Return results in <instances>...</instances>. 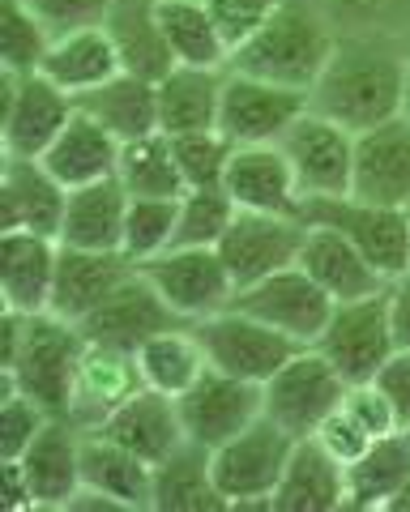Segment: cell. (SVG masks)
I'll return each mask as SVG.
<instances>
[{"label": "cell", "mask_w": 410, "mask_h": 512, "mask_svg": "<svg viewBox=\"0 0 410 512\" xmlns=\"http://www.w3.org/2000/svg\"><path fill=\"white\" fill-rule=\"evenodd\" d=\"M406 90H410L406 52H393V47L368 39H346L334 47L321 82L312 86L308 107L346 124L351 133H368V128L402 116Z\"/></svg>", "instance_id": "6da1fadb"}, {"label": "cell", "mask_w": 410, "mask_h": 512, "mask_svg": "<svg viewBox=\"0 0 410 512\" xmlns=\"http://www.w3.org/2000/svg\"><path fill=\"white\" fill-rule=\"evenodd\" d=\"M338 39L329 35V26L312 9L282 0V9L265 22L248 43H240L231 52L227 69L261 77V82L287 86L299 94H312V86L321 82L329 56H334Z\"/></svg>", "instance_id": "7a4b0ae2"}, {"label": "cell", "mask_w": 410, "mask_h": 512, "mask_svg": "<svg viewBox=\"0 0 410 512\" xmlns=\"http://www.w3.org/2000/svg\"><path fill=\"white\" fill-rule=\"evenodd\" d=\"M82 355H86L82 325H73V320L56 312H35L26 320L18 359L0 367V393L18 389L26 397H35L52 419H69Z\"/></svg>", "instance_id": "3957f363"}, {"label": "cell", "mask_w": 410, "mask_h": 512, "mask_svg": "<svg viewBox=\"0 0 410 512\" xmlns=\"http://www.w3.org/2000/svg\"><path fill=\"white\" fill-rule=\"evenodd\" d=\"M291 448L295 436L270 423L265 414L252 427H244L240 436L210 448L214 483L223 491L227 508H274V491L291 461Z\"/></svg>", "instance_id": "277c9868"}, {"label": "cell", "mask_w": 410, "mask_h": 512, "mask_svg": "<svg viewBox=\"0 0 410 512\" xmlns=\"http://www.w3.org/2000/svg\"><path fill=\"white\" fill-rule=\"evenodd\" d=\"M77 116V99L43 73L0 69V154L43 158Z\"/></svg>", "instance_id": "5b68a950"}, {"label": "cell", "mask_w": 410, "mask_h": 512, "mask_svg": "<svg viewBox=\"0 0 410 512\" xmlns=\"http://www.w3.org/2000/svg\"><path fill=\"white\" fill-rule=\"evenodd\" d=\"M342 397H346V380L317 346H304L291 363H282L261 384L265 419L278 423L282 431H291L295 440L317 436L321 423L342 406Z\"/></svg>", "instance_id": "8992f818"}, {"label": "cell", "mask_w": 410, "mask_h": 512, "mask_svg": "<svg viewBox=\"0 0 410 512\" xmlns=\"http://www.w3.org/2000/svg\"><path fill=\"white\" fill-rule=\"evenodd\" d=\"M299 218L308 227H334L368 256V265L385 282L410 269V214L393 205H372L359 197H304Z\"/></svg>", "instance_id": "52a82bcc"}, {"label": "cell", "mask_w": 410, "mask_h": 512, "mask_svg": "<svg viewBox=\"0 0 410 512\" xmlns=\"http://www.w3.org/2000/svg\"><path fill=\"white\" fill-rule=\"evenodd\" d=\"M317 350L338 367L346 384H364L381 372V363L398 350V333H393L389 295L376 291L364 299L334 303V316L321 329Z\"/></svg>", "instance_id": "ba28073f"}, {"label": "cell", "mask_w": 410, "mask_h": 512, "mask_svg": "<svg viewBox=\"0 0 410 512\" xmlns=\"http://www.w3.org/2000/svg\"><path fill=\"white\" fill-rule=\"evenodd\" d=\"M193 329L205 346V355H210V367H218V372H227V376L252 380V384H265L282 363H291L299 350H304L295 338L270 329L265 320L248 316L240 308H223V312L205 316Z\"/></svg>", "instance_id": "9c48e42d"}, {"label": "cell", "mask_w": 410, "mask_h": 512, "mask_svg": "<svg viewBox=\"0 0 410 512\" xmlns=\"http://www.w3.org/2000/svg\"><path fill=\"white\" fill-rule=\"evenodd\" d=\"M231 308L265 320L270 329L287 333L299 346H317L321 329L329 325V316H334V295H329L308 269L291 265V269H278V274L244 286V291H235Z\"/></svg>", "instance_id": "30bf717a"}, {"label": "cell", "mask_w": 410, "mask_h": 512, "mask_svg": "<svg viewBox=\"0 0 410 512\" xmlns=\"http://www.w3.org/2000/svg\"><path fill=\"white\" fill-rule=\"evenodd\" d=\"M137 269L154 282V291H159L188 325L231 308L235 291H240L218 248H167L163 256H154V261L137 265Z\"/></svg>", "instance_id": "8fae6325"}, {"label": "cell", "mask_w": 410, "mask_h": 512, "mask_svg": "<svg viewBox=\"0 0 410 512\" xmlns=\"http://www.w3.org/2000/svg\"><path fill=\"white\" fill-rule=\"evenodd\" d=\"M304 197H346L355 180V133L321 111H304L278 141Z\"/></svg>", "instance_id": "7c38bea8"}, {"label": "cell", "mask_w": 410, "mask_h": 512, "mask_svg": "<svg viewBox=\"0 0 410 512\" xmlns=\"http://www.w3.org/2000/svg\"><path fill=\"white\" fill-rule=\"evenodd\" d=\"M308 239V222L299 214H257V210H240L231 222V231L223 235V261L231 269L235 286H252L261 278L278 274V269L299 265Z\"/></svg>", "instance_id": "4fadbf2b"}, {"label": "cell", "mask_w": 410, "mask_h": 512, "mask_svg": "<svg viewBox=\"0 0 410 512\" xmlns=\"http://www.w3.org/2000/svg\"><path fill=\"white\" fill-rule=\"evenodd\" d=\"M304 111H308V94L227 69L218 128H223L235 146H270V141H282V133Z\"/></svg>", "instance_id": "5bb4252c"}, {"label": "cell", "mask_w": 410, "mask_h": 512, "mask_svg": "<svg viewBox=\"0 0 410 512\" xmlns=\"http://www.w3.org/2000/svg\"><path fill=\"white\" fill-rule=\"evenodd\" d=\"M180 402V419H184V436L201 444V448H218L231 436H240L244 427L261 419V384L227 376L210 367L193 389L176 397Z\"/></svg>", "instance_id": "9a60e30c"}, {"label": "cell", "mask_w": 410, "mask_h": 512, "mask_svg": "<svg viewBox=\"0 0 410 512\" xmlns=\"http://www.w3.org/2000/svg\"><path fill=\"white\" fill-rule=\"evenodd\" d=\"M176 325H188V320L176 316V308H171V303L154 291V282L137 269L129 282L116 286L112 299L99 303V308L82 320V333L94 346H116V350H133L137 355L141 342H150L154 333L176 329Z\"/></svg>", "instance_id": "2e32d148"}, {"label": "cell", "mask_w": 410, "mask_h": 512, "mask_svg": "<svg viewBox=\"0 0 410 512\" xmlns=\"http://www.w3.org/2000/svg\"><path fill=\"white\" fill-rule=\"evenodd\" d=\"M351 197L410 210V116L406 111L368 128V133H355Z\"/></svg>", "instance_id": "e0dca14e"}, {"label": "cell", "mask_w": 410, "mask_h": 512, "mask_svg": "<svg viewBox=\"0 0 410 512\" xmlns=\"http://www.w3.org/2000/svg\"><path fill=\"white\" fill-rule=\"evenodd\" d=\"M69 188L43 167V158L0 163V231H39L60 239Z\"/></svg>", "instance_id": "ac0fdd59"}, {"label": "cell", "mask_w": 410, "mask_h": 512, "mask_svg": "<svg viewBox=\"0 0 410 512\" xmlns=\"http://www.w3.org/2000/svg\"><path fill=\"white\" fill-rule=\"evenodd\" d=\"M223 188L231 192V201L240 210H257V214L304 210V188H299L291 158L278 141H270V146H235Z\"/></svg>", "instance_id": "d6986e66"}, {"label": "cell", "mask_w": 410, "mask_h": 512, "mask_svg": "<svg viewBox=\"0 0 410 512\" xmlns=\"http://www.w3.org/2000/svg\"><path fill=\"white\" fill-rule=\"evenodd\" d=\"M60 265V239L39 231H0V303L13 312H47Z\"/></svg>", "instance_id": "ffe728a7"}, {"label": "cell", "mask_w": 410, "mask_h": 512, "mask_svg": "<svg viewBox=\"0 0 410 512\" xmlns=\"http://www.w3.org/2000/svg\"><path fill=\"white\" fill-rule=\"evenodd\" d=\"M137 274V265L124 252H82V248H65L60 244V265H56V286H52V308L56 316L82 320L112 299L120 282H129Z\"/></svg>", "instance_id": "44dd1931"}, {"label": "cell", "mask_w": 410, "mask_h": 512, "mask_svg": "<svg viewBox=\"0 0 410 512\" xmlns=\"http://www.w3.org/2000/svg\"><path fill=\"white\" fill-rule=\"evenodd\" d=\"M94 431L112 436L116 444H124L141 461H150V466L167 461L188 440L184 436V419H180V402L176 397H167V393H159V389L133 393L129 402L116 406L103 419V427H94Z\"/></svg>", "instance_id": "7402d4cb"}, {"label": "cell", "mask_w": 410, "mask_h": 512, "mask_svg": "<svg viewBox=\"0 0 410 512\" xmlns=\"http://www.w3.org/2000/svg\"><path fill=\"white\" fill-rule=\"evenodd\" d=\"M146 389L141 380V367L133 350H116V346H94L86 342V355H82V372H77V393H73V410L69 419L94 431L103 427V419L112 414L116 406H124L133 393Z\"/></svg>", "instance_id": "603a6c76"}, {"label": "cell", "mask_w": 410, "mask_h": 512, "mask_svg": "<svg viewBox=\"0 0 410 512\" xmlns=\"http://www.w3.org/2000/svg\"><path fill=\"white\" fill-rule=\"evenodd\" d=\"M39 73L47 77V82H56L60 90H69L73 99H82V94L99 90L103 82L120 77L124 64H120L112 35H107V26L94 22V26H77V30L56 35L52 47H47L43 64H39Z\"/></svg>", "instance_id": "cb8c5ba5"}, {"label": "cell", "mask_w": 410, "mask_h": 512, "mask_svg": "<svg viewBox=\"0 0 410 512\" xmlns=\"http://www.w3.org/2000/svg\"><path fill=\"white\" fill-rule=\"evenodd\" d=\"M346 508V466L317 436L295 440L291 461L274 491V512H342Z\"/></svg>", "instance_id": "d4e9b609"}, {"label": "cell", "mask_w": 410, "mask_h": 512, "mask_svg": "<svg viewBox=\"0 0 410 512\" xmlns=\"http://www.w3.org/2000/svg\"><path fill=\"white\" fill-rule=\"evenodd\" d=\"M18 461L35 487L39 508L65 512L82 491V427L73 419H52Z\"/></svg>", "instance_id": "484cf974"}, {"label": "cell", "mask_w": 410, "mask_h": 512, "mask_svg": "<svg viewBox=\"0 0 410 512\" xmlns=\"http://www.w3.org/2000/svg\"><path fill=\"white\" fill-rule=\"evenodd\" d=\"M133 192L120 184V175L69 192L65 222H60V244L82 252H120L124 218H129Z\"/></svg>", "instance_id": "4316f807"}, {"label": "cell", "mask_w": 410, "mask_h": 512, "mask_svg": "<svg viewBox=\"0 0 410 512\" xmlns=\"http://www.w3.org/2000/svg\"><path fill=\"white\" fill-rule=\"evenodd\" d=\"M120 150H124V141L112 133V128H103L99 120L77 107V116L65 124V133H60L52 141V150L43 154V167L73 192V188L112 180L120 171Z\"/></svg>", "instance_id": "83f0119b"}, {"label": "cell", "mask_w": 410, "mask_h": 512, "mask_svg": "<svg viewBox=\"0 0 410 512\" xmlns=\"http://www.w3.org/2000/svg\"><path fill=\"white\" fill-rule=\"evenodd\" d=\"M82 487L116 500L124 512H150L154 466L103 431H82Z\"/></svg>", "instance_id": "f1b7e54d"}, {"label": "cell", "mask_w": 410, "mask_h": 512, "mask_svg": "<svg viewBox=\"0 0 410 512\" xmlns=\"http://www.w3.org/2000/svg\"><path fill=\"white\" fill-rule=\"evenodd\" d=\"M299 269H308V274L334 295V303L385 291V278L368 265V256L334 227H308L304 252H299Z\"/></svg>", "instance_id": "f546056e"}, {"label": "cell", "mask_w": 410, "mask_h": 512, "mask_svg": "<svg viewBox=\"0 0 410 512\" xmlns=\"http://www.w3.org/2000/svg\"><path fill=\"white\" fill-rule=\"evenodd\" d=\"M103 26L116 43L124 73L159 82V77L176 69V56H171L163 26H159V0H112Z\"/></svg>", "instance_id": "4dcf8cb0"}, {"label": "cell", "mask_w": 410, "mask_h": 512, "mask_svg": "<svg viewBox=\"0 0 410 512\" xmlns=\"http://www.w3.org/2000/svg\"><path fill=\"white\" fill-rule=\"evenodd\" d=\"M223 86H227V69H193V64H176L167 77H159V128L167 137L218 128Z\"/></svg>", "instance_id": "1f68e13d"}, {"label": "cell", "mask_w": 410, "mask_h": 512, "mask_svg": "<svg viewBox=\"0 0 410 512\" xmlns=\"http://www.w3.org/2000/svg\"><path fill=\"white\" fill-rule=\"evenodd\" d=\"M150 512H227L223 491L214 483L210 448L184 440L167 461L154 466Z\"/></svg>", "instance_id": "d6a6232c"}, {"label": "cell", "mask_w": 410, "mask_h": 512, "mask_svg": "<svg viewBox=\"0 0 410 512\" xmlns=\"http://www.w3.org/2000/svg\"><path fill=\"white\" fill-rule=\"evenodd\" d=\"M410 478V431H389L372 440L368 453L346 466V508L355 512H389L393 495Z\"/></svg>", "instance_id": "836d02e7"}, {"label": "cell", "mask_w": 410, "mask_h": 512, "mask_svg": "<svg viewBox=\"0 0 410 512\" xmlns=\"http://www.w3.org/2000/svg\"><path fill=\"white\" fill-rule=\"evenodd\" d=\"M77 107L94 116L103 128H112L120 141H137L159 133V82L137 73H120L99 90H90L77 99Z\"/></svg>", "instance_id": "e575fe53"}, {"label": "cell", "mask_w": 410, "mask_h": 512, "mask_svg": "<svg viewBox=\"0 0 410 512\" xmlns=\"http://www.w3.org/2000/svg\"><path fill=\"white\" fill-rule=\"evenodd\" d=\"M137 367H141L146 389L180 397L210 372V355H205L193 325H176V329H163V333H154L150 342L137 346Z\"/></svg>", "instance_id": "d590c367"}, {"label": "cell", "mask_w": 410, "mask_h": 512, "mask_svg": "<svg viewBox=\"0 0 410 512\" xmlns=\"http://www.w3.org/2000/svg\"><path fill=\"white\" fill-rule=\"evenodd\" d=\"M159 26L176 64H193V69H227L231 64V47L205 0H159Z\"/></svg>", "instance_id": "8d00e7d4"}, {"label": "cell", "mask_w": 410, "mask_h": 512, "mask_svg": "<svg viewBox=\"0 0 410 512\" xmlns=\"http://www.w3.org/2000/svg\"><path fill=\"white\" fill-rule=\"evenodd\" d=\"M120 184L133 192V197H184V171L176 158V141H171L163 128L150 137L124 141L120 150Z\"/></svg>", "instance_id": "74e56055"}, {"label": "cell", "mask_w": 410, "mask_h": 512, "mask_svg": "<svg viewBox=\"0 0 410 512\" xmlns=\"http://www.w3.org/2000/svg\"><path fill=\"white\" fill-rule=\"evenodd\" d=\"M176 222H180V197H133L129 218H124L120 252L133 265L154 261L167 248H176Z\"/></svg>", "instance_id": "f35d334b"}, {"label": "cell", "mask_w": 410, "mask_h": 512, "mask_svg": "<svg viewBox=\"0 0 410 512\" xmlns=\"http://www.w3.org/2000/svg\"><path fill=\"white\" fill-rule=\"evenodd\" d=\"M240 205L231 201L223 184L188 188L180 197V222H176V248H218L231 231Z\"/></svg>", "instance_id": "ab89813d"}, {"label": "cell", "mask_w": 410, "mask_h": 512, "mask_svg": "<svg viewBox=\"0 0 410 512\" xmlns=\"http://www.w3.org/2000/svg\"><path fill=\"white\" fill-rule=\"evenodd\" d=\"M52 30L26 0H5L0 5V69L39 73V64L52 47Z\"/></svg>", "instance_id": "60d3db41"}, {"label": "cell", "mask_w": 410, "mask_h": 512, "mask_svg": "<svg viewBox=\"0 0 410 512\" xmlns=\"http://www.w3.org/2000/svg\"><path fill=\"white\" fill-rule=\"evenodd\" d=\"M171 141H176V158H180V171H184V184L188 188L223 184V175L231 167V154H235V141L223 133V128L180 133V137H171Z\"/></svg>", "instance_id": "b9f144b4"}, {"label": "cell", "mask_w": 410, "mask_h": 512, "mask_svg": "<svg viewBox=\"0 0 410 512\" xmlns=\"http://www.w3.org/2000/svg\"><path fill=\"white\" fill-rule=\"evenodd\" d=\"M52 423L35 397H26L18 389H5L0 393V461H18L30 444L39 440V431Z\"/></svg>", "instance_id": "7bdbcfd3"}, {"label": "cell", "mask_w": 410, "mask_h": 512, "mask_svg": "<svg viewBox=\"0 0 410 512\" xmlns=\"http://www.w3.org/2000/svg\"><path fill=\"white\" fill-rule=\"evenodd\" d=\"M205 5H210L218 30H223V39H227V47L235 52V47L248 43L265 22L274 18V13L282 9V0H205Z\"/></svg>", "instance_id": "ee69618b"}, {"label": "cell", "mask_w": 410, "mask_h": 512, "mask_svg": "<svg viewBox=\"0 0 410 512\" xmlns=\"http://www.w3.org/2000/svg\"><path fill=\"white\" fill-rule=\"evenodd\" d=\"M342 410L351 414V419H355L359 427H364L372 440L389 436V431H402V427H398V414H393V406L385 402V393L376 389L372 380H364V384H346Z\"/></svg>", "instance_id": "f6af8a7d"}, {"label": "cell", "mask_w": 410, "mask_h": 512, "mask_svg": "<svg viewBox=\"0 0 410 512\" xmlns=\"http://www.w3.org/2000/svg\"><path fill=\"white\" fill-rule=\"evenodd\" d=\"M26 5L47 22L52 35H65V30L103 22L107 9H112V0H26Z\"/></svg>", "instance_id": "bcb514c9"}, {"label": "cell", "mask_w": 410, "mask_h": 512, "mask_svg": "<svg viewBox=\"0 0 410 512\" xmlns=\"http://www.w3.org/2000/svg\"><path fill=\"white\" fill-rule=\"evenodd\" d=\"M317 440H321V444L329 448V453H334V457L342 461V466H351V461H359V457L368 453V444H372V436H368V431L359 427V423H355V419H351V414H346L342 406H338V410H334V414H329V419L321 423Z\"/></svg>", "instance_id": "7dc6e473"}, {"label": "cell", "mask_w": 410, "mask_h": 512, "mask_svg": "<svg viewBox=\"0 0 410 512\" xmlns=\"http://www.w3.org/2000/svg\"><path fill=\"white\" fill-rule=\"evenodd\" d=\"M372 384L385 393V402L393 406V414H398V427L410 431V350L398 346L393 355L381 363V372L372 376Z\"/></svg>", "instance_id": "c3c4849f"}, {"label": "cell", "mask_w": 410, "mask_h": 512, "mask_svg": "<svg viewBox=\"0 0 410 512\" xmlns=\"http://www.w3.org/2000/svg\"><path fill=\"white\" fill-rule=\"evenodd\" d=\"M0 487H5V508L9 512H35L39 508L35 487H30L22 461H0Z\"/></svg>", "instance_id": "681fc988"}, {"label": "cell", "mask_w": 410, "mask_h": 512, "mask_svg": "<svg viewBox=\"0 0 410 512\" xmlns=\"http://www.w3.org/2000/svg\"><path fill=\"white\" fill-rule=\"evenodd\" d=\"M389 295V316H393V333H398V346L410 350V269H402L398 278L385 282Z\"/></svg>", "instance_id": "f907efd6"}, {"label": "cell", "mask_w": 410, "mask_h": 512, "mask_svg": "<svg viewBox=\"0 0 410 512\" xmlns=\"http://www.w3.org/2000/svg\"><path fill=\"white\" fill-rule=\"evenodd\" d=\"M389 512H410V478H406V487L393 495V504H389Z\"/></svg>", "instance_id": "816d5d0a"}, {"label": "cell", "mask_w": 410, "mask_h": 512, "mask_svg": "<svg viewBox=\"0 0 410 512\" xmlns=\"http://www.w3.org/2000/svg\"><path fill=\"white\" fill-rule=\"evenodd\" d=\"M406 116H410V90H406Z\"/></svg>", "instance_id": "f5cc1de1"}, {"label": "cell", "mask_w": 410, "mask_h": 512, "mask_svg": "<svg viewBox=\"0 0 410 512\" xmlns=\"http://www.w3.org/2000/svg\"><path fill=\"white\" fill-rule=\"evenodd\" d=\"M406 60H410V43H406Z\"/></svg>", "instance_id": "db71d44e"}, {"label": "cell", "mask_w": 410, "mask_h": 512, "mask_svg": "<svg viewBox=\"0 0 410 512\" xmlns=\"http://www.w3.org/2000/svg\"><path fill=\"white\" fill-rule=\"evenodd\" d=\"M406 214H410V210H406Z\"/></svg>", "instance_id": "11a10c76"}]
</instances>
